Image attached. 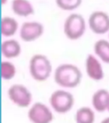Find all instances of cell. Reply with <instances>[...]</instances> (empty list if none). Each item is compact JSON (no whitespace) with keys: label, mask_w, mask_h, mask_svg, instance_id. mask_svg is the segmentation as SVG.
Returning <instances> with one entry per match:
<instances>
[{"label":"cell","mask_w":109,"mask_h":123,"mask_svg":"<svg viewBox=\"0 0 109 123\" xmlns=\"http://www.w3.org/2000/svg\"><path fill=\"white\" fill-rule=\"evenodd\" d=\"M82 72L78 66L72 63H63L59 65L55 70V82L64 89L75 88L81 83Z\"/></svg>","instance_id":"1"},{"label":"cell","mask_w":109,"mask_h":123,"mask_svg":"<svg viewBox=\"0 0 109 123\" xmlns=\"http://www.w3.org/2000/svg\"><path fill=\"white\" fill-rule=\"evenodd\" d=\"M29 72L34 80L43 82L52 73V65L49 58L43 54H35L29 62Z\"/></svg>","instance_id":"2"},{"label":"cell","mask_w":109,"mask_h":123,"mask_svg":"<svg viewBox=\"0 0 109 123\" xmlns=\"http://www.w3.org/2000/svg\"><path fill=\"white\" fill-rule=\"evenodd\" d=\"M63 31L68 39L78 40L84 36L86 31V21L80 14H71L66 18Z\"/></svg>","instance_id":"3"},{"label":"cell","mask_w":109,"mask_h":123,"mask_svg":"<svg viewBox=\"0 0 109 123\" xmlns=\"http://www.w3.org/2000/svg\"><path fill=\"white\" fill-rule=\"evenodd\" d=\"M75 99L73 95L67 90L60 89L51 93L50 104L52 110L58 114H67L74 106Z\"/></svg>","instance_id":"4"},{"label":"cell","mask_w":109,"mask_h":123,"mask_svg":"<svg viewBox=\"0 0 109 123\" xmlns=\"http://www.w3.org/2000/svg\"><path fill=\"white\" fill-rule=\"evenodd\" d=\"M8 97L15 105L20 108H27L33 101V95L25 86L14 84L8 90Z\"/></svg>","instance_id":"5"},{"label":"cell","mask_w":109,"mask_h":123,"mask_svg":"<svg viewBox=\"0 0 109 123\" xmlns=\"http://www.w3.org/2000/svg\"><path fill=\"white\" fill-rule=\"evenodd\" d=\"M88 26L92 33L103 35L109 33V14L103 10H95L89 16Z\"/></svg>","instance_id":"6"},{"label":"cell","mask_w":109,"mask_h":123,"mask_svg":"<svg viewBox=\"0 0 109 123\" xmlns=\"http://www.w3.org/2000/svg\"><path fill=\"white\" fill-rule=\"evenodd\" d=\"M27 116L32 123H51L54 119L52 110L41 102H36L31 106Z\"/></svg>","instance_id":"7"},{"label":"cell","mask_w":109,"mask_h":123,"mask_svg":"<svg viewBox=\"0 0 109 123\" xmlns=\"http://www.w3.org/2000/svg\"><path fill=\"white\" fill-rule=\"evenodd\" d=\"M84 67L87 76L91 80L101 81L104 79L105 71L102 62L95 54H89L86 56Z\"/></svg>","instance_id":"8"},{"label":"cell","mask_w":109,"mask_h":123,"mask_svg":"<svg viewBox=\"0 0 109 123\" xmlns=\"http://www.w3.org/2000/svg\"><path fill=\"white\" fill-rule=\"evenodd\" d=\"M44 26L38 21H27L21 25L20 38L24 42H33L43 35Z\"/></svg>","instance_id":"9"},{"label":"cell","mask_w":109,"mask_h":123,"mask_svg":"<svg viewBox=\"0 0 109 123\" xmlns=\"http://www.w3.org/2000/svg\"><path fill=\"white\" fill-rule=\"evenodd\" d=\"M109 100V92L106 89H98L91 97V104L93 110L98 113H104L107 110Z\"/></svg>","instance_id":"10"},{"label":"cell","mask_w":109,"mask_h":123,"mask_svg":"<svg viewBox=\"0 0 109 123\" xmlns=\"http://www.w3.org/2000/svg\"><path fill=\"white\" fill-rule=\"evenodd\" d=\"M1 52L3 56L8 59L18 57L21 53V46L15 39H8L1 44Z\"/></svg>","instance_id":"11"},{"label":"cell","mask_w":109,"mask_h":123,"mask_svg":"<svg viewBox=\"0 0 109 123\" xmlns=\"http://www.w3.org/2000/svg\"><path fill=\"white\" fill-rule=\"evenodd\" d=\"M94 54L102 61V63L109 64V39L101 38L95 42Z\"/></svg>","instance_id":"12"},{"label":"cell","mask_w":109,"mask_h":123,"mask_svg":"<svg viewBox=\"0 0 109 123\" xmlns=\"http://www.w3.org/2000/svg\"><path fill=\"white\" fill-rule=\"evenodd\" d=\"M11 9L15 15L22 17H27L34 13V9L28 0H13Z\"/></svg>","instance_id":"13"},{"label":"cell","mask_w":109,"mask_h":123,"mask_svg":"<svg viewBox=\"0 0 109 123\" xmlns=\"http://www.w3.org/2000/svg\"><path fill=\"white\" fill-rule=\"evenodd\" d=\"M74 119L76 123H95L96 111L91 107L83 106L77 110Z\"/></svg>","instance_id":"14"},{"label":"cell","mask_w":109,"mask_h":123,"mask_svg":"<svg viewBox=\"0 0 109 123\" xmlns=\"http://www.w3.org/2000/svg\"><path fill=\"white\" fill-rule=\"evenodd\" d=\"M18 29V22L12 17H4L1 20L0 31L4 37H11L15 34Z\"/></svg>","instance_id":"15"},{"label":"cell","mask_w":109,"mask_h":123,"mask_svg":"<svg viewBox=\"0 0 109 123\" xmlns=\"http://www.w3.org/2000/svg\"><path fill=\"white\" fill-rule=\"evenodd\" d=\"M0 71H1V77L3 80H10L16 74V68L15 66L12 62L7 61H3L0 66Z\"/></svg>","instance_id":"16"},{"label":"cell","mask_w":109,"mask_h":123,"mask_svg":"<svg viewBox=\"0 0 109 123\" xmlns=\"http://www.w3.org/2000/svg\"><path fill=\"white\" fill-rule=\"evenodd\" d=\"M83 0H56V4L60 9L67 11L74 10L79 7Z\"/></svg>","instance_id":"17"},{"label":"cell","mask_w":109,"mask_h":123,"mask_svg":"<svg viewBox=\"0 0 109 123\" xmlns=\"http://www.w3.org/2000/svg\"><path fill=\"white\" fill-rule=\"evenodd\" d=\"M101 123H109V116L108 117H106L101 121Z\"/></svg>","instance_id":"18"},{"label":"cell","mask_w":109,"mask_h":123,"mask_svg":"<svg viewBox=\"0 0 109 123\" xmlns=\"http://www.w3.org/2000/svg\"><path fill=\"white\" fill-rule=\"evenodd\" d=\"M7 1H8V0H1V4H3V5H4V4H5L6 3H7Z\"/></svg>","instance_id":"19"},{"label":"cell","mask_w":109,"mask_h":123,"mask_svg":"<svg viewBox=\"0 0 109 123\" xmlns=\"http://www.w3.org/2000/svg\"><path fill=\"white\" fill-rule=\"evenodd\" d=\"M107 112H109V100H108V104H107Z\"/></svg>","instance_id":"20"},{"label":"cell","mask_w":109,"mask_h":123,"mask_svg":"<svg viewBox=\"0 0 109 123\" xmlns=\"http://www.w3.org/2000/svg\"><path fill=\"white\" fill-rule=\"evenodd\" d=\"M107 34H108V39H109V33H107Z\"/></svg>","instance_id":"21"}]
</instances>
